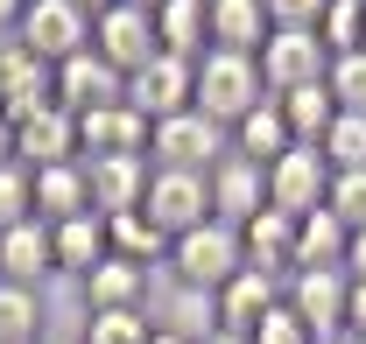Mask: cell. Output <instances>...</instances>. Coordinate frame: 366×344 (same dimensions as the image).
I'll return each mask as SVG.
<instances>
[{"label": "cell", "mask_w": 366, "mask_h": 344, "mask_svg": "<svg viewBox=\"0 0 366 344\" xmlns=\"http://www.w3.org/2000/svg\"><path fill=\"white\" fill-rule=\"evenodd\" d=\"M261 98H268L261 56H239V49H204V56H197V113H204V120H219V127L232 133Z\"/></svg>", "instance_id": "1"}, {"label": "cell", "mask_w": 366, "mask_h": 344, "mask_svg": "<svg viewBox=\"0 0 366 344\" xmlns=\"http://www.w3.org/2000/svg\"><path fill=\"white\" fill-rule=\"evenodd\" d=\"M247 267V246H239V232L232 225H197V232H183L177 246H169V274H177V288H226L232 274Z\"/></svg>", "instance_id": "2"}, {"label": "cell", "mask_w": 366, "mask_h": 344, "mask_svg": "<svg viewBox=\"0 0 366 344\" xmlns=\"http://www.w3.org/2000/svg\"><path fill=\"white\" fill-rule=\"evenodd\" d=\"M14 43L56 71V64H71V56H85V49H92V14L78 7V0H29Z\"/></svg>", "instance_id": "3"}, {"label": "cell", "mask_w": 366, "mask_h": 344, "mask_svg": "<svg viewBox=\"0 0 366 344\" xmlns=\"http://www.w3.org/2000/svg\"><path fill=\"white\" fill-rule=\"evenodd\" d=\"M232 141L219 120H204L197 106L177 113V120H162V127H148V162L155 169H190V176H212V162L226 155Z\"/></svg>", "instance_id": "4"}, {"label": "cell", "mask_w": 366, "mask_h": 344, "mask_svg": "<svg viewBox=\"0 0 366 344\" xmlns=\"http://www.w3.org/2000/svg\"><path fill=\"white\" fill-rule=\"evenodd\" d=\"M127 106H134L148 127H162V120H177L197 106V64L190 56H155V64H141L134 78H127Z\"/></svg>", "instance_id": "5"}, {"label": "cell", "mask_w": 366, "mask_h": 344, "mask_svg": "<svg viewBox=\"0 0 366 344\" xmlns=\"http://www.w3.org/2000/svg\"><path fill=\"white\" fill-rule=\"evenodd\" d=\"M148 225L177 246L183 232H197V225H212V183L204 176H190V169H155L148 176Z\"/></svg>", "instance_id": "6"}, {"label": "cell", "mask_w": 366, "mask_h": 344, "mask_svg": "<svg viewBox=\"0 0 366 344\" xmlns=\"http://www.w3.org/2000/svg\"><path fill=\"white\" fill-rule=\"evenodd\" d=\"M324 71H331V49H324L317 29H274L261 43V85H268V98L324 85Z\"/></svg>", "instance_id": "7"}, {"label": "cell", "mask_w": 366, "mask_h": 344, "mask_svg": "<svg viewBox=\"0 0 366 344\" xmlns=\"http://www.w3.org/2000/svg\"><path fill=\"white\" fill-rule=\"evenodd\" d=\"M331 155L324 148H289L282 162H268V204L274 211H289V218H310V211H324V197H331Z\"/></svg>", "instance_id": "8"}, {"label": "cell", "mask_w": 366, "mask_h": 344, "mask_svg": "<svg viewBox=\"0 0 366 344\" xmlns=\"http://www.w3.org/2000/svg\"><path fill=\"white\" fill-rule=\"evenodd\" d=\"M345 295H352V274L345 267H296L282 281V302L317 330V338H345Z\"/></svg>", "instance_id": "9"}, {"label": "cell", "mask_w": 366, "mask_h": 344, "mask_svg": "<svg viewBox=\"0 0 366 344\" xmlns=\"http://www.w3.org/2000/svg\"><path fill=\"white\" fill-rule=\"evenodd\" d=\"M204 183H212V218L232 225V232H239V225H254V218L268 211V169H261V162H247V155H232V148L212 162Z\"/></svg>", "instance_id": "10"}, {"label": "cell", "mask_w": 366, "mask_h": 344, "mask_svg": "<svg viewBox=\"0 0 366 344\" xmlns=\"http://www.w3.org/2000/svg\"><path fill=\"white\" fill-rule=\"evenodd\" d=\"M14 162H21V169H64V162H85V155H78V113H64V106L49 98L43 113L14 120Z\"/></svg>", "instance_id": "11"}, {"label": "cell", "mask_w": 366, "mask_h": 344, "mask_svg": "<svg viewBox=\"0 0 366 344\" xmlns=\"http://www.w3.org/2000/svg\"><path fill=\"white\" fill-rule=\"evenodd\" d=\"M92 49H99L120 78H134L141 64H155V56H162V43H155V14H141V7L120 0L113 14H99V21H92Z\"/></svg>", "instance_id": "12"}, {"label": "cell", "mask_w": 366, "mask_h": 344, "mask_svg": "<svg viewBox=\"0 0 366 344\" xmlns=\"http://www.w3.org/2000/svg\"><path fill=\"white\" fill-rule=\"evenodd\" d=\"M127 98V78L99 56V49H85V56H71V64H56V106L64 113H99V106H120Z\"/></svg>", "instance_id": "13"}, {"label": "cell", "mask_w": 366, "mask_h": 344, "mask_svg": "<svg viewBox=\"0 0 366 344\" xmlns=\"http://www.w3.org/2000/svg\"><path fill=\"white\" fill-rule=\"evenodd\" d=\"M148 176L155 162L148 155H113V162H85V183H92V211L99 218H127L148 204Z\"/></svg>", "instance_id": "14"}, {"label": "cell", "mask_w": 366, "mask_h": 344, "mask_svg": "<svg viewBox=\"0 0 366 344\" xmlns=\"http://www.w3.org/2000/svg\"><path fill=\"white\" fill-rule=\"evenodd\" d=\"M78 155H85V162L148 155V120H141L127 98H120V106H99V113H85V120H78Z\"/></svg>", "instance_id": "15"}, {"label": "cell", "mask_w": 366, "mask_h": 344, "mask_svg": "<svg viewBox=\"0 0 366 344\" xmlns=\"http://www.w3.org/2000/svg\"><path fill=\"white\" fill-rule=\"evenodd\" d=\"M49 274H56V239H49L43 218L0 232V281H14V288H43Z\"/></svg>", "instance_id": "16"}, {"label": "cell", "mask_w": 366, "mask_h": 344, "mask_svg": "<svg viewBox=\"0 0 366 344\" xmlns=\"http://www.w3.org/2000/svg\"><path fill=\"white\" fill-rule=\"evenodd\" d=\"M274 302H282V281H274V274H261V267H239L226 288H219V330L254 338V330H261V316H268Z\"/></svg>", "instance_id": "17"}, {"label": "cell", "mask_w": 366, "mask_h": 344, "mask_svg": "<svg viewBox=\"0 0 366 344\" xmlns=\"http://www.w3.org/2000/svg\"><path fill=\"white\" fill-rule=\"evenodd\" d=\"M239 246H247V267H261V274H274V281H289V274H296V218L268 204L254 225H239Z\"/></svg>", "instance_id": "18"}, {"label": "cell", "mask_w": 366, "mask_h": 344, "mask_svg": "<svg viewBox=\"0 0 366 344\" xmlns=\"http://www.w3.org/2000/svg\"><path fill=\"white\" fill-rule=\"evenodd\" d=\"M274 36L268 0H212V49H239V56H261V43Z\"/></svg>", "instance_id": "19"}, {"label": "cell", "mask_w": 366, "mask_h": 344, "mask_svg": "<svg viewBox=\"0 0 366 344\" xmlns=\"http://www.w3.org/2000/svg\"><path fill=\"white\" fill-rule=\"evenodd\" d=\"M49 239H56V274H71V281H85L92 267L113 253V239H106V218H99V211L49 225Z\"/></svg>", "instance_id": "20"}, {"label": "cell", "mask_w": 366, "mask_h": 344, "mask_svg": "<svg viewBox=\"0 0 366 344\" xmlns=\"http://www.w3.org/2000/svg\"><path fill=\"white\" fill-rule=\"evenodd\" d=\"M155 43L169 49V56H204L212 49V0H169V7H155Z\"/></svg>", "instance_id": "21"}, {"label": "cell", "mask_w": 366, "mask_h": 344, "mask_svg": "<svg viewBox=\"0 0 366 344\" xmlns=\"http://www.w3.org/2000/svg\"><path fill=\"white\" fill-rule=\"evenodd\" d=\"M29 176H36V218H43V225H64V218H85V211H92L85 162H64V169H29Z\"/></svg>", "instance_id": "22"}, {"label": "cell", "mask_w": 366, "mask_h": 344, "mask_svg": "<svg viewBox=\"0 0 366 344\" xmlns=\"http://www.w3.org/2000/svg\"><path fill=\"white\" fill-rule=\"evenodd\" d=\"M226 141H232V155H247V162H261V169L282 162V155L296 148V133H289V120H282V106H274V98H261V106H254Z\"/></svg>", "instance_id": "23"}, {"label": "cell", "mask_w": 366, "mask_h": 344, "mask_svg": "<svg viewBox=\"0 0 366 344\" xmlns=\"http://www.w3.org/2000/svg\"><path fill=\"white\" fill-rule=\"evenodd\" d=\"M85 309H141V295H148V267H134V260L106 253L99 267H92L85 281Z\"/></svg>", "instance_id": "24"}, {"label": "cell", "mask_w": 366, "mask_h": 344, "mask_svg": "<svg viewBox=\"0 0 366 344\" xmlns=\"http://www.w3.org/2000/svg\"><path fill=\"white\" fill-rule=\"evenodd\" d=\"M155 330H169V338H183V344H212L219 338V295H212V288H169Z\"/></svg>", "instance_id": "25"}, {"label": "cell", "mask_w": 366, "mask_h": 344, "mask_svg": "<svg viewBox=\"0 0 366 344\" xmlns=\"http://www.w3.org/2000/svg\"><path fill=\"white\" fill-rule=\"evenodd\" d=\"M274 106H282V120H289V133H296L303 148H324V133H331V120H338V98H331V85L282 91Z\"/></svg>", "instance_id": "26"}, {"label": "cell", "mask_w": 366, "mask_h": 344, "mask_svg": "<svg viewBox=\"0 0 366 344\" xmlns=\"http://www.w3.org/2000/svg\"><path fill=\"white\" fill-rule=\"evenodd\" d=\"M345 246H352V232L331 211L296 218V267H345Z\"/></svg>", "instance_id": "27"}, {"label": "cell", "mask_w": 366, "mask_h": 344, "mask_svg": "<svg viewBox=\"0 0 366 344\" xmlns=\"http://www.w3.org/2000/svg\"><path fill=\"white\" fill-rule=\"evenodd\" d=\"M106 239H113V253H120V260H134V267H155V260H169V239L148 225V211L106 218Z\"/></svg>", "instance_id": "28"}, {"label": "cell", "mask_w": 366, "mask_h": 344, "mask_svg": "<svg viewBox=\"0 0 366 344\" xmlns=\"http://www.w3.org/2000/svg\"><path fill=\"white\" fill-rule=\"evenodd\" d=\"M36 338H43V302H36V288L0 281V344H36Z\"/></svg>", "instance_id": "29"}, {"label": "cell", "mask_w": 366, "mask_h": 344, "mask_svg": "<svg viewBox=\"0 0 366 344\" xmlns=\"http://www.w3.org/2000/svg\"><path fill=\"white\" fill-rule=\"evenodd\" d=\"M148 309H85V344H148Z\"/></svg>", "instance_id": "30"}, {"label": "cell", "mask_w": 366, "mask_h": 344, "mask_svg": "<svg viewBox=\"0 0 366 344\" xmlns=\"http://www.w3.org/2000/svg\"><path fill=\"white\" fill-rule=\"evenodd\" d=\"M317 36H324L331 56L366 49V7H360V0H331V7H324V21H317Z\"/></svg>", "instance_id": "31"}, {"label": "cell", "mask_w": 366, "mask_h": 344, "mask_svg": "<svg viewBox=\"0 0 366 344\" xmlns=\"http://www.w3.org/2000/svg\"><path fill=\"white\" fill-rule=\"evenodd\" d=\"M29 218H36V176L21 162H0V232H14Z\"/></svg>", "instance_id": "32"}, {"label": "cell", "mask_w": 366, "mask_h": 344, "mask_svg": "<svg viewBox=\"0 0 366 344\" xmlns=\"http://www.w3.org/2000/svg\"><path fill=\"white\" fill-rule=\"evenodd\" d=\"M324 211L338 218L345 232H366V169H338V176H331V197H324Z\"/></svg>", "instance_id": "33"}, {"label": "cell", "mask_w": 366, "mask_h": 344, "mask_svg": "<svg viewBox=\"0 0 366 344\" xmlns=\"http://www.w3.org/2000/svg\"><path fill=\"white\" fill-rule=\"evenodd\" d=\"M324 155H331V169H366V113H338L324 133Z\"/></svg>", "instance_id": "34"}, {"label": "cell", "mask_w": 366, "mask_h": 344, "mask_svg": "<svg viewBox=\"0 0 366 344\" xmlns=\"http://www.w3.org/2000/svg\"><path fill=\"white\" fill-rule=\"evenodd\" d=\"M324 85H331V98H338V113H366V49H352V56H331Z\"/></svg>", "instance_id": "35"}, {"label": "cell", "mask_w": 366, "mask_h": 344, "mask_svg": "<svg viewBox=\"0 0 366 344\" xmlns=\"http://www.w3.org/2000/svg\"><path fill=\"white\" fill-rule=\"evenodd\" d=\"M247 344H317V330H310V323H303L289 302H274L268 316H261V330H254Z\"/></svg>", "instance_id": "36"}, {"label": "cell", "mask_w": 366, "mask_h": 344, "mask_svg": "<svg viewBox=\"0 0 366 344\" xmlns=\"http://www.w3.org/2000/svg\"><path fill=\"white\" fill-rule=\"evenodd\" d=\"M331 0H268V21L274 29H317Z\"/></svg>", "instance_id": "37"}, {"label": "cell", "mask_w": 366, "mask_h": 344, "mask_svg": "<svg viewBox=\"0 0 366 344\" xmlns=\"http://www.w3.org/2000/svg\"><path fill=\"white\" fill-rule=\"evenodd\" d=\"M345 338H366V281H352L345 295Z\"/></svg>", "instance_id": "38"}, {"label": "cell", "mask_w": 366, "mask_h": 344, "mask_svg": "<svg viewBox=\"0 0 366 344\" xmlns=\"http://www.w3.org/2000/svg\"><path fill=\"white\" fill-rule=\"evenodd\" d=\"M345 274L366 281V232H352V246H345Z\"/></svg>", "instance_id": "39"}, {"label": "cell", "mask_w": 366, "mask_h": 344, "mask_svg": "<svg viewBox=\"0 0 366 344\" xmlns=\"http://www.w3.org/2000/svg\"><path fill=\"white\" fill-rule=\"evenodd\" d=\"M21 7H29V0H0V36H14V29H21Z\"/></svg>", "instance_id": "40"}, {"label": "cell", "mask_w": 366, "mask_h": 344, "mask_svg": "<svg viewBox=\"0 0 366 344\" xmlns=\"http://www.w3.org/2000/svg\"><path fill=\"white\" fill-rule=\"evenodd\" d=\"M0 162H14V120L0 113Z\"/></svg>", "instance_id": "41"}, {"label": "cell", "mask_w": 366, "mask_h": 344, "mask_svg": "<svg viewBox=\"0 0 366 344\" xmlns=\"http://www.w3.org/2000/svg\"><path fill=\"white\" fill-rule=\"evenodd\" d=\"M78 7H85L92 21H99V14H113V7H120V0H78Z\"/></svg>", "instance_id": "42"}, {"label": "cell", "mask_w": 366, "mask_h": 344, "mask_svg": "<svg viewBox=\"0 0 366 344\" xmlns=\"http://www.w3.org/2000/svg\"><path fill=\"white\" fill-rule=\"evenodd\" d=\"M127 7H141V14H155V7H169V0H127Z\"/></svg>", "instance_id": "43"}, {"label": "cell", "mask_w": 366, "mask_h": 344, "mask_svg": "<svg viewBox=\"0 0 366 344\" xmlns=\"http://www.w3.org/2000/svg\"><path fill=\"white\" fill-rule=\"evenodd\" d=\"M148 344H183V338H169V330H155V338H148Z\"/></svg>", "instance_id": "44"}, {"label": "cell", "mask_w": 366, "mask_h": 344, "mask_svg": "<svg viewBox=\"0 0 366 344\" xmlns=\"http://www.w3.org/2000/svg\"><path fill=\"white\" fill-rule=\"evenodd\" d=\"M212 344H247V338H232V330H219V338H212Z\"/></svg>", "instance_id": "45"}, {"label": "cell", "mask_w": 366, "mask_h": 344, "mask_svg": "<svg viewBox=\"0 0 366 344\" xmlns=\"http://www.w3.org/2000/svg\"><path fill=\"white\" fill-rule=\"evenodd\" d=\"M36 344H71V338H49V330H43V338H36Z\"/></svg>", "instance_id": "46"}, {"label": "cell", "mask_w": 366, "mask_h": 344, "mask_svg": "<svg viewBox=\"0 0 366 344\" xmlns=\"http://www.w3.org/2000/svg\"><path fill=\"white\" fill-rule=\"evenodd\" d=\"M317 344H345V338H317Z\"/></svg>", "instance_id": "47"}, {"label": "cell", "mask_w": 366, "mask_h": 344, "mask_svg": "<svg viewBox=\"0 0 366 344\" xmlns=\"http://www.w3.org/2000/svg\"><path fill=\"white\" fill-rule=\"evenodd\" d=\"M345 344H366V338H345Z\"/></svg>", "instance_id": "48"}, {"label": "cell", "mask_w": 366, "mask_h": 344, "mask_svg": "<svg viewBox=\"0 0 366 344\" xmlns=\"http://www.w3.org/2000/svg\"><path fill=\"white\" fill-rule=\"evenodd\" d=\"M360 7H366V0H360Z\"/></svg>", "instance_id": "49"}]
</instances>
